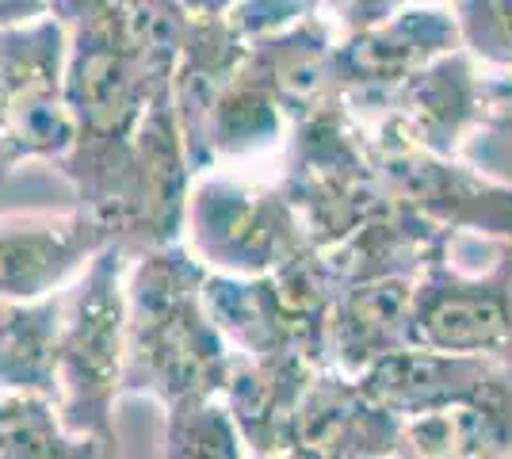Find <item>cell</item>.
Masks as SVG:
<instances>
[{
	"mask_svg": "<svg viewBox=\"0 0 512 459\" xmlns=\"http://www.w3.org/2000/svg\"><path fill=\"white\" fill-rule=\"evenodd\" d=\"M54 20L69 31L65 100L77 119V142L54 169L77 207L104 215L123 188L134 134L172 77L146 58L123 0H54Z\"/></svg>",
	"mask_w": 512,
	"mask_h": 459,
	"instance_id": "6da1fadb",
	"label": "cell"
},
{
	"mask_svg": "<svg viewBox=\"0 0 512 459\" xmlns=\"http://www.w3.org/2000/svg\"><path fill=\"white\" fill-rule=\"evenodd\" d=\"M203 284L207 268L184 241L127 264L123 398H150L161 410L192 398H222L237 352L214 326Z\"/></svg>",
	"mask_w": 512,
	"mask_h": 459,
	"instance_id": "7a4b0ae2",
	"label": "cell"
},
{
	"mask_svg": "<svg viewBox=\"0 0 512 459\" xmlns=\"http://www.w3.org/2000/svg\"><path fill=\"white\" fill-rule=\"evenodd\" d=\"M127 264L119 245H107L65 291L54 410L65 429L81 437L115 440V406L127 368Z\"/></svg>",
	"mask_w": 512,
	"mask_h": 459,
	"instance_id": "3957f363",
	"label": "cell"
},
{
	"mask_svg": "<svg viewBox=\"0 0 512 459\" xmlns=\"http://www.w3.org/2000/svg\"><path fill=\"white\" fill-rule=\"evenodd\" d=\"M413 345L512 372V241L444 238L413 287Z\"/></svg>",
	"mask_w": 512,
	"mask_h": 459,
	"instance_id": "277c9868",
	"label": "cell"
},
{
	"mask_svg": "<svg viewBox=\"0 0 512 459\" xmlns=\"http://www.w3.org/2000/svg\"><path fill=\"white\" fill-rule=\"evenodd\" d=\"M276 184L291 199L314 253L352 238L363 222L386 207L363 146V127L344 108L341 96H329L291 127Z\"/></svg>",
	"mask_w": 512,
	"mask_h": 459,
	"instance_id": "5b68a950",
	"label": "cell"
},
{
	"mask_svg": "<svg viewBox=\"0 0 512 459\" xmlns=\"http://www.w3.org/2000/svg\"><path fill=\"white\" fill-rule=\"evenodd\" d=\"M337 287L318 253L272 276L207 272L203 299L226 345L245 360H306L329 368V310Z\"/></svg>",
	"mask_w": 512,
	"mask_h": 459,
	"instance_id": "8992f818",
	"label": "cell"
},
{
	"mask_svg": "<svg viewBox=\"0 0 512 459\" xmlns=\"http://www.w3.org/2000/svg\"><path fill=\"white\" fill-rule=\"evenodd\" d=\"M184 245L218 276H272L310 249L306 230L272 176L199 173L188 192Z\"/></svg>",
	"mask_w": 512,
	"mask_h": 459,
	"instance_id": "52a82bcc",
	"label": "cell"
},
{
	"mask_svg": "<svg viewBox=\"0 0 512 459\" xmlns=\"http://www.w3.org/2000/svg\"><path fill=\"white\" fill-rule=\"evenodd\" d=\"M363 146L386 203L444 234L512 241V184L486 176L463 157H436L406 142L390 123L363 127Z\"/></svg>",
	"mask_w": 512,
	"mask_h": 459,
	"instance_id": "ba28073f",
	"label": "cell"
},
{
	"mask_svg": "<svg viewBox=\"0 0 512 459\" xmlns=\"http://www.w3.org/2000/svg\"><path fill=\"white\" fill-rule=\"evenodd\" d=\"M69 31L46 16L0 31V173L20 165H58L77 142L65 100Z\"/></svg>",
	"mask_w": 512,
	"mask_h": 459,
	"instance_id": "9c48e42d",
	"label": "cell"
},
{
	"mask_svg": "<svg viewBox=\"0 0 512 459\" xmlns=\"http://www.w3.org/2000/svg\"><path fill=\"white\" fill-rule=\"evenodd\" d=\"M192 161L184 150V134L176 123L172 88L150 104L142 127L134 134V150L115 203L100 219L111 230V245H119L130 261L180 245L188 219V192H192Z\"/></svg>",
	"mask_w": 512,
	"mask_h": 459,
	"instance_id": "30bf717a",
	"label": "cell"
},
{
	"mask_svg": "<svg viewBox=\"0 0 512 459\" xmlns=\"http://www.w3.org/2000/svg\"><path fill=\"white\" fill-rule=\"evenodd\" d=\"M512 108V77L474 62L467 50H451L413 73L386 96L375 123H390L406 142L436 157H463L478 131H490ZM371 127V123H367Z\"/></svg>",
	"mask_w": 512,
	"mask_h": 459,
	"instance_id": "8fae6325",
	"label": "cell"
},
{
	"mask_svg": "<svg viewBox=\"0 0 512 459\" xmlns=\"http://www.w3.org/2000/svg\"><path fill=\"white\" fill-rule=\"evenodd\" d=\"M459 46V27L448 4H413L394 20L337 43L329 58L333 88L352 115H371L413 73Z\"/></svg>",
	"mask_w": 512,
	"mask_h": 459,
	"instance_id": "7c38bea8",
	"label": "cell"
},
{
	"mask_svg": "<svg viewBox=\"0 0 512 459\" xmlns=\"http://www.w3.org/2000/svg\"><path fill=\"white\" fill-rule=\"evenodd\" d=\"M111 245L107 222L88 207L0 215V295L16 303L54 299Z\"/></svg>",
	"mask_w": 512,
	"mask_h": 459,
	"instance_id": "4fadbf2b",
	"label": "cell"
},
{
	"mask_svg": "<svg viewBox=\"0 0 512 459\" xmlns=\"http://www.w3.org/2000/svg\"><path fill=\"white\" fill-rule=\"evenodd\" d=\"M291 115L279 104L268 73L253 54L237 66L234 81L218 96L203 146V173H249L276 180L279 157L291 138Z\"/></svg>",
	"mask_w": 512,
	"mask_h": 459,
	"instance_id": "5bb4252c",
	"label": "cell"
},
{
	"mask_svg": "<svg viewBox=\"0 0 512 459\" xmlns=\"http://www.w3.org/2000/svg\"><path fill=\"white\" fill-rule=\"evenodd\" d=\"M509 368L490 364V360H474V356H451V352H432V349H398L383 356L375 368L356 379L360 391L379 402L402 421L425 414H440L451 406L474 402L478 394L490 387L493 379Z\"/></svg>",
	"mask_w": 512,
	"mask_h": 459,
	"instance_id": "9a60e30c",
	"label": "cell"
},
{
	"mask_svg": "<svg viewBox=\"0 0 512 459\" xmlns=\"http://www.w3.org/2000/svg\"><path fill=\"white\" fill-rule=\"evenodd\" d=\"M402 425L406 421L371 402L356 379L321 368L299 406L295 448L325 459H386Z\"/></svg>",
	"mask_w": 512,
	"mask_h": 459,
	"instance_id": "2e32d148",
	"label": "cell"
},
{
	"mask_svg": "<svg viewBox=\"0 0 512 459\" xmlns=\"http://www.w3.org/2000/svg\"><path fill=\"white\" fill-rule=\"evenodd\" d=\"M413 287L417 280L344 284L329 310V368L360 379L383 356L413 345Z\"/></svg>",
	"mask_w": 512,
	"mask_h": 459,
	"instance_id": "e0dca14e",
	"label": "cell"
},
{
	"mask_svg": "<svg viewBox=\"0 0 512 459\" xmlns=\"http://www.w3.org/2000/svg\"><path fill=\"white\" fill-rule=\"evenodd\" d=\"M321 368L306 360H234V375L222 391L241 437L253 456H279L295 448L299 406Z\"/></svg>",
	"mask_w": 512,
	"mask_h": 459,
	"instance_id": "ac0fdd59",
	"label": "cell"
},
{
	"mask_svg": "<svg viewBox=\"0 0 512 459\" xmlns=\"http://www.w3.org/2000/svg\"><path fill=\"white\" fill-rule=\"evenodd\" d=\"M386 459H512V372L474 402L406 421Z\"/></svg>",
	"mask_w": 512,
	"mask_h": 459,
	"instance_id": "d6986e66",
	"label": "cell"
},
{
	"mask_svg": "<svg viewBox=\"0 0 512 459\" xmlns=\"http://www.w3.org/2000/svg\"><path fill=\"white\" fill-rule=\"evenodd\" d=\"M444 238H448L444 230H436L425 219L386 203L383 211L363 222L352 238H344L341 245L325 249L318 257L333 287L394 280V276L417 280L421 268L432 261V253L444 245Z\"/></svg>",
	"mask_w": 512,
	"mask_h": 459,
	"instance_id": "ffe728a7",
	"label": "cell"
},
{
	"mask_svg": "<svg viewBox=\"0 0 512 459\" xmlns=\"http://www.w3.org/2000/svg\"><path fill=\"white\" fill-rule=\"evenodd\" d=\"M245 54H249V46L237 39L222 16H214V20L192 16L188 43L180 50V62L172 73V104H176V123L184 134V150H188L195 176L203 173V146H207L214 104L234 81Z\"/></svg>",
	"mask_w": 512,
	"mask_h": 459,
	"instance_id": "44dd1931",
	"label": "cell"
},
{
	"mask_svg": "<svg viewBox=\"0 0 512 459\" xmlns=\"http://www.w3.org/2000/svg\"><path fill=\"white\" fill-rule=\"evenodd\" d=\"M333 50H337V35L329 31L321 12L295 23L291 31H283L276 39L249 46V54L260 62V69L268 73V81L276 88L283 111L291 115V123H299L302 115H310L329 96H337L333 73H329Z\"/></svg>",
	"mask_w": 512,
	"mask_h": 459,
	"instance_id": "7402d4cb",
	"label": "cell"
},
{
	"mask_svg": "<svg viewBox=\"0 0 512 459\" xmlns=\"http://www.w3.org/2000/svg\"><path fill=\"white\" fill-rule=\"evenodd\" d=\"M65 291L43 303L0 295V398H50Z\"/></svg>",
	"mask_w": 512,
	"mask_h": 459,
	"instance_id": "603a6c76",
	"label": "cell"
},
{
	"mask_svg": "<svg viewBox=\"0 0 512 459\" xmlns=\"http://www.w3.org/2000/svg\"><path fill=\"white\" fill-rule=\"evenodd\" d=\"M0 459H119V440L69 433L50 398H4Z\"/></svg>",
	"mask_w": 512,
	"mask_h": 459,
	"instance_id": "cb8c5ba5",
	"label": "cell"
},
{
	"mask_svg": "<svg viewBox=\"0 0 512 459\" xmlns=\"http://www.w3.org/2000/svg\"><path fill=\"white\" fill-rule=\"evenodd\" d=\"M165 414L161 459H253L222 398L176 402Z\"/></svg>",
	"mask_w": 512,
	"mask_h": 459,
	"instance_id": "d4e9b609",
	"label": "cell"
},
{
	"mask_svg": "<svg viewBox=\"0 0 512 459\" xmlns=\"http://www.w3.org/2000/svg\"><path fill=\"white\" fill-rule=\"evenodd\" d=\"M448 8L470 58L512 77V0H448Z\"/></svg>",
	"mask_w": 512,
	"mask_h": 459,
	"instance_id": "484cf974",
	"label": "cell"
},
{
	"mask_svg": "<svg viewBox=\"0 0 512 459\" xmlns=\"http://www.w3.org/2000/svg\"><path fill=\"white\" fill-rule=\"evenodd\" d=\"M314 12H321V0H237L222 20L230 23V31L241 43L256 46L291 31L295 23L310 20Z\"/></svg>",
	"mask_w": 512,
	"mask_h": 459,
	"instance_id": "4316f807",
	"label": "cell"
},
{
	"mask_svg": "<svg viewBox=\"0 0 512 459\" xmlns=\"http://www.w3.org/2000/svg\"><path fill=\"white\" fill-rule=\"evenodd\" d=\"M417 0H321V16L329 23V31L337 35V43L363 35L379 23L394 20L398 12L413 8Z\"/></svg>",
	"mask_w": 512,
	"mask_h": 459,
	"instance_id": "83f0119b",
	"label": "cell"
},
{
	"mask_svg": "<svg viewBox=\"0 0 512 459\" xmlns=\"http://www.w3.org/2000/svg\"><path fill=\"white\" fill-rule=\"evenodd\" d=\"M54 16V0H0V31Z\"/></svg>",
	"mask_w": 512,
	"mask_h": 459,
	"instance_id": "f1b7e54d",
	"label": "cell"
},
{
	"mask_svg": "<svg viewBox=\"0 0 512 459\" xmlns=\"http://www.w3.org/2000/svg\"><path fill=\"white\" fill-rule=\"evenodd\" d=\"M237 0H184V8L192 12L195 20H214V16H226Z\"/></svg>",
	"mask_w": 512,
	"mask_h": 459,
	"instance_id": "f546056e",
	"label": "cell"
},
{
	"mask_svg": "<svg viewBox=\"0 0 512 459\" xmlns=\"http://www.w3.org/2000/svg\"><path fill=\"white\" fill-rule=\"evenodd\" d=\"M253 459H325V456H314V452H279V456H253Z\"/></svg>",
	"mask_w": 512,
	"mask_h": 459,
	"instance_id": "4dcf8cb0",
	"label": "cell"
},
{
	"mask_svg": "<svg viewBox=\"0 0 512 459\" xmlns=\"http://www.w3.org/2000/svg\"><path fill=\"white\" fill-rule=\"evenodd\" d=\"M417 4H448V0H417Z\"/></svg>",
	"mask_w": 512,
	"mask_h": 459,
	"instance_id": "1f68e13d",
	"label": "cell"
},
{
	"mask_svg": "<svg viewBox=\"0 0 512 459\" xmlns=\"http://www.w3.org/2000/svg\"><path fill=\"white\" fill-rule=\"evenodd\" d=\"M0 410H4V398H0Z\"/></svg>",
	"mask_w": 512,
	"mask_h": 459,
	"instance_id": "d6a6232c",
	"label": "cell"
}]
</instances>
